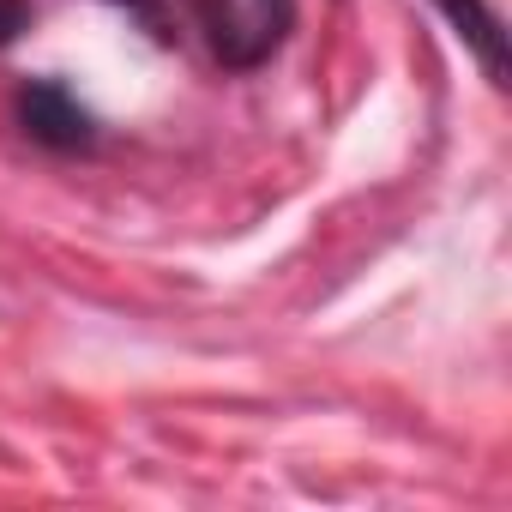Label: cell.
Masks as SVG:
<instances>
[{"label":"cell","mask_w":512,"mask_h":512,"mask_svg":"<svg viewBox=\"0 0 512 512\" xmlns=\"http://www.w3.org/2000/svg\"><path fill=\"white\" fill-rule=\"evenodd\" d=\"M193 37L229 73L266 67L296 31V0H181Z\"/></svg>","instance_id":"6da1fadb"},{"label":"cell","mask_w":512,"mask_h":512,"mask_svg":"<svg viewBox=\"0 0 512 512\" xmlns=\"http://www.w3.org/2000/svg\"><path fill=\"white\" fill-rule=\"evenodd\" d=\"M434 7H440V13H446V25L476 49L482 73H488L494 85H506V43H500V19L482 7V0H434Z\"/></svg>","instance_id":"3957f363"},{"label":"cell","mask_w":512,"mask_h":512,"mask_svg":"<svg viewBox=\"0 0 512 512\" xmlns=\"http://www.w3.org/2000/svg\"><path fill=\"white\" fill-rule=\"evenodd\" d=\"M19 31H31V0H0V49H7Z\"/></svg>","instance_id":"277c9868"},{"label":"cell","mask_w":512,"mask_h":512,"mask_svg":"<svg viewBox=\"0 0 512 512\" xmlns=\"http://www.w3.org/2000/svg\"><path fill=\"white\" fill-rule=\"evenodd\" d=\"M13 109H19L25 139L43 145V151H55V157H91L97 139H103V133H97V115H91L61 79H31Z\"/></svg>","instance_id":"7a4b0ae2"}]
</instances>
